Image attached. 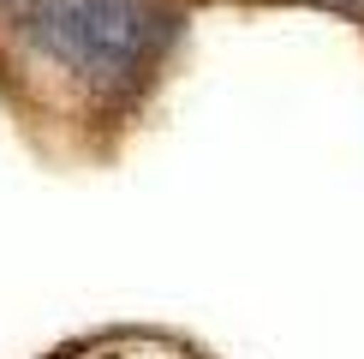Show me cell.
<instances>
[{
  "label": "cell",
  "mask_w": 364,
  "mask_h": 359,
  "mask_svg": "<svg viewBox=\"0 0 364 359\" xmlns=\"http://www.w3.org/2000/svg\"><path fill=\"white\" fill-rule=\"evenodd\" d=\"M36 42L60 54L66 66L114 78L149 42V19L132 0H42L36 6Z\"/></svg>",
  "instance_id": "1"
},
{
  "label": "cell",
  "mask_w": 364,
  "mask_h": 359,
  "mask_svg": "<svg viewBox=\"0 0 364 359\" xmlns=\"http://www.w3.org/2000/svg\"><path fill=\"white\" fill-rule=\"evenodd\" d=\"M341 6H358V0H341Z\"/></svg>",
  "instance_id": "2"
}]
</instances>
